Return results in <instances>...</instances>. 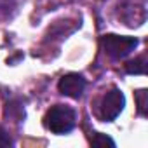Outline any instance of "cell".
<instances>
[{
  "instance_id": "6da1fadb",
  "label": "cell",
  "mask_w": 148,
  "mask_h": 148,
  "mask_svg": "<svg viewBox=\"0 0 148 148\" xmlns=\"http://www.w3.org/2000/svg\"><path fill=\"white\" fill-rule=\"evenodd\" d=\"M75 110L66 105H54L47 110L44 117V125L54 134H66L75 127Z\"/></svg>"
},
{
  "instance_id": "277c9868",
  "label": "cell",
  "mask_w": 148,
  "mask_h": 148,
  "mask_svg": "<svg viewBox=\"0 0 148 148\" xmlns=\"http://www.w3.org/2000/svg\"><path fill=\"white\" fill-rule=\"evenodd\" d=\"M120 19L127 26H139L145 23V0H125L120 5Z\"/></svg>"
},
{
  "instance_id": "8992f818",
  "label": "cell",
  "mask_w": 148,
  "mask_h": 148,
  "mask_svg": "<svg viewBox=\"0 0 148 148\" xmlns=\"http://www.w3.org/2000/svg\"><path fill=\"white\" fill-rule=\"evenodd\" d=\"M125 71L127 73H134V75H143L146 71V54H141L134 59H131L127 64H125Z\"/></svg>"
},
{
  "instance_id": "ba28073f",
  "label": "cell",
  "mask_w": 148,
  "mask_h": 148,
  "mask_svg": "<svg viewBox=\"0 0 148 148\" xmlns=\"http://www.w3.org/2000/svg\"><path fill=\"white\" fill-rule=\"evenodd\" d=\"M16 11V0H0V19H7Z\"/></svg>"
},
{
  "instance_id": "5b68a950",
  "label": "cell",
  "mask_w": 148,
  "mask_h": 148,
  "mask_svg": "<svg viewBox=\"0 0 148 148\" xmlns=\"http://www.w3.org/2000/svg\"><path fill=\"white\" fill-rule=\"evenodd\" d=\"M58 89L63 96L73 98V99H79L84 94L86 89V79L79 73H66L63 75L58 82Z\"/></svg>"
},
{
  "instance_id": "3957f363",
  "label": "cell",
  "mask_w": 148,
  "mask_h": 148,
  "mask_svg": "<svg viewBox=\"0 0 148 148\" xmlns=\"http://www.w3.org/2000/svg\"><path fill=\"white\" fill-rule=\"evenodd\" d=\"M124 106H125V98H124L122 91L117 89V87H112V89L103 96V99H101V103H99L98 113H99L101 120L112 122V120H115V119L120 115V112L124 110Z\"/></svg>"
},
{
  "instance_id": "7a4b0ae2",
  "label": "cell",
  "mask_w": 148,
  "mask_h": 148,
  "mask_svg": "<svg viewBox=\"0 0 148 148\" xmlns=\"http://www.w3.org/2000/svg\"><path fill=\"white\" fill-rule=\"evenodd\" d=\"M101 47L112 59L119 61V59H124L125 56H129L138 47V38L108 33V35L101 37Z\"/></svg>"
},
{
  "instance_id": "30bf717a",
  "label": "cell",
  "mask_w": 148,
  "mask_h": 148,
  "mask_svg": "<svg viewBox=\"0 0 148 148\" xmlns=\"http://www.w3.org/2000/svg\"><path fill=\"white\" fill-rule=\"evenodd\" d=\"M12 145V139L9 136V132L0 125V146H11Z\"/></svg>"
},
{
  "instance_id": "9c48e42d",
  "label": "cell",
  "mask_w": 148,
  "mask_h": 148,
  "mask_svg": "<svg viewBox=\"0 0 148 148\" xmlns=\"http://www.w3.org/2000/svg\"><path fill=\"white\" fill-rule=\"evenodd\" d=\"M91 145H92V146H106V145H110V146H115V141H113L112 138H108L106 134L94 132V134L91 136Z\"/></svg>"
},
{
  "instance_id": "52a82bcc",
  "label": "cell",
  "mask_w": 148,
  "mask_h": 148,
  "mask_svg": "<svg viewBox=\"0 0 148 148\" xmlns=\"http://www.w3.org/2000/svg\"><path fill=\"white\" fill-rule=\"evenodd\" d=\"M134 98H136V105H138V112H139V115H143V117H146L148 115V92L145 91V89H139V91H136L134 92Z\"/></svg>"
}]
</instances>
